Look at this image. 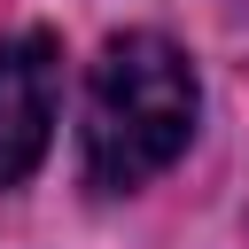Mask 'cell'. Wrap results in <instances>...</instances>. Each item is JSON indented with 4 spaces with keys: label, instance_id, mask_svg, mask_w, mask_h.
Returning <instances> with one entry per match:
<instances>
[{
    "label": "cell",
    "instance_id": "6da1fadb",
    "mask_svg": "<svg viewBox=\"0 0 249 249\" xmlns=\"http://www.w3.org/2000/svg\"><path fill=\"white\" fill-rule=\"evenodd\" d=\"M195 132V70L171 39L124 31L101 47L86 86V179L101 195L148 187Z\"/></svg>",
    "mask_w": 249,
    "mask_h": 249
},
{
    "label": "cell",
    "instance_id": "7a4b0ae2",
    "mask_svg": "<svg viewBox=\"0 0 249 249\" xmlns=\"http://www.w3.org/2000/svg\"><path fill=\"white\" fill-rule=\"evenodd\" d=\"M54 86H62V47L47 31L0 39V187H16L54 132Z\"/></svg>",
    "mask_w": 249,
    "mask_h": 249
}]
</instances>
